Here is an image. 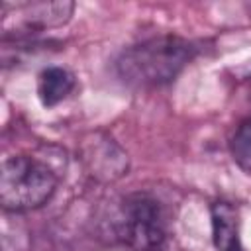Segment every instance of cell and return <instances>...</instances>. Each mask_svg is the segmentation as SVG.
<instances>
[{"label":"cell","mask_w":251,"mask_h":251,"mask_svg":"<svg viewBox=\"0 0 251 251\" xmlns=\"http://www.w3.org/2000/svg\"><path fill=\"white\" fill-rule=\"evenodd\" d=\"M194 57V45L178 35H157L126 47L116 59L118 76L129 86H161Z\"/></svg>","instance_id":"obj_1"},{"label":"cell","mask_w":251,"mask_h":251,"mask_svg":"<svg viewBox=\"0 0 251 251\" xmlns=\"http://www.w3.org/2000/svg\"><path fill=\"white\" fill-rule=\"evenodd\" d=\"M55 171L29 155H16L4 161L0 173V204L6 212L37 210L57 190Z\"/></svg>","instance_id":"obj_2"},{"label":"cell","mask_w":251,"mask_h":251,"mask_svg":"<svg viewBox=\"0 0 251 251\" xmlns=\"http://www.w3.org/2000/svg\"><path fill=\"white\" fill-rule=\"evenodd\" d=\"M118 239L131 251H159L167 239V216L157 198L129 194L122 200L116 222Z\"/></svg>","instance_id":"obj_3"},{"label":"cell","mask_w":251,"mask_h":251,"mask_svg":"<svg viewBox=\"0 0 251 251\" xmlns=\"http://www.w3.org/2000/svg\"><path fill=\"white\" fill-rule=\"evenodd\" d=\"M73 2H20L2 4L4 37L39 33L67 24L73 16Z\"/></svg>","instance_id":"obj_4"},{"label":"cell","mask_w":251,"mask_h":251,"mask_svg":"<svg viewBox=\"0 0 251 251\" xmlns=\"http://www.w3.org/2000/svg\"><path fill=\"white\" fill-rule=\"evenodd\" d=\"M84 161L90 169V175L102 180L120 178L127 171V155L114 141H94L84 153Z\"/></svg>","instance_id":"obj_5"},{"label":"cell","mask_w":251,"mask_h":251,"mask_svg":"<svg viewBox=\"0 0 251 251\" xmlns=\"http://www.w3.org/2000/svg\"><path fill=\"white\" fill-rule=\"evenodd\" d=\"M212 235L218 251H239V220L231 204L216 202L212 206Z\"/></svg>","instance_id":"obj_6"},{"label":"cell","mask_w":251,"mask_h":251,"mask_svg":"<svg viewBox=\"0 0 251 251\" xmlns=\"http://www.w3.org/2000/svg\"><path fill=\"white\" fill-rule=\"evenodd\" d=\"M75 75L63 67H47L37 76V96L45 108L57 106L75 90Z\"/></svg>","instance_id":"obj_7"},{"label":"cell","mask_w":251,"mask_h":251,"mask_svg":"<svg viewBox=\"0 0 251 251\" xmlns=\"http://www.w3.org/2000/svg\"><path fill=\"white\" fill-rule=\"evenodd\" d=\"M233 155L237 163L251 173V120H247L233 137Z\"/></svg>","instance_id":"obj_8"}]
</instances>
